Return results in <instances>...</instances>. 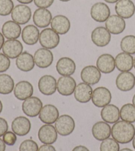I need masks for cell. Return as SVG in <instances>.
Wrapping results in <instances>:
<instances>
[{
  "label": "cell",
  "instance_id": "6da1fadb",
  "mask_svg": "<svg viewBox=\"0 0 135 151\" xmlns=\"http://www.w3.org/2000/svg\"><path fill=\"white\" fill-rule=\"evenodd\" d=\"M112 136L118 143L127 144L134 139L135 127L131 123L119 121L112 127Z\"/></svg>",
  "mask_w": 135,
  "mask_h": 151
},
{
  "label": "cell",
  "instance_id": "7a4b0ae2",
  "mask_svg": "<svg viewBox=\"0 0 135 151\" xmlns=\"http://www.w3.org/2000/svg\"><path fill=\"white\" fill-rule=\"evenodd\" d=\"M39 42L43 48L49 50L53 49L59 45L60 37L52 28H45L40 34Z\"/></svg>",
  "mask_w": 135,
  "mask_h": 151
},
{
  "label": "cell",
  "instance_id": "3957f363",
  "mask_svg": "<svg viewBox=\"0 0 135 151\" xmlns=\"http://www.w3.org/2000/svg\"><path fill=\"white\" fill-rule=\"evenodd\" d=\"M55 128L59 135L63 137L70 135L75 130V120L71 116L62 115L59 116L55 123Z\"/></svg>",
  "mask_w": 135,
  "mask_h": 151
},
{
  "label": "cell",
  "instance_id": "277c9868",
  "mask_svg": "<svg viewBox=\"0 0 135 151\" xmlns=\"http://www.w3.org/2000/svg\"><path fill=\"white\" fill-rule=\"evenodd\" d=\"M42 107V101L40 99L34 96L27 98L22 104L23 111L30 117H35L39 115Z\"/></svg>",
  "mask_w": 135,
  "mask_h": 151
},
{
  "label": "cell",
  "instance_id": "5b68a950",
  "mask_svg": "<svg viewBox=\"0 0 135 151\" xmlns=\"http://www.w3.org/2000/svg\"><path fill=\"white\" fill-rule=\"evenodd\" d=\"M112 98V93L109 90L102 86L96 88L93 90L92 101L95 106L103 108L110 104Z\"/></svg>",
  "mask_w": 135,
  "mask_h": 151
},
{
  "label": "cell",
  "instance_id": "8992f818",
  "mask_svg": "<svg viewBox=\"0 0 135 151\" xmlns=\"http://www.w3.org/2000/svg\"><path fill=\"white\" fill-rule=\"evenodd\" d=\"M31 9L28 5L24 4L16 5L11 13L13 21L18 25H25L31 20Z\"/></svg>",
  "mask_w": 135,
  "mask_h": 151
},
{
  "label": "cell",
  "instance_id": "52a82bcc",
  "mask_svg": "<svg viewBox=\"0 0 135 151\" xmlns=\"http://www.w3.org/2000/svg\"><path fill=\"white\" fill-rule=\"evenodd\" d=\"M111 11L107 4L103 2L94 4L91 7L90 15L92 19L96 22L104 23L109 17Z\"/></svg>",
  "mask_w": 135,
  "mask_h": 151
},
{
  "label": "cell",
  "instance_id": "ba28073f",
  "mask_svg": "<svg viewBox=\"0 0 135 151\" xmlns=\"http://www.w3.org/2000/svg\"><path fill=\"white\" fill-rule=\"evenodd\" d=\"M111 39V33L104 27H98L91 33L92 41L98 47H106L110 42Z\"/></svg>",
  "mask_w": 135,
  "mask_h": 151
},
{
  "label": "cell",
  "instance_id": "9c48e42d",
  "mask_svg": "<svg viewBox=\"0 0 135 151\" xmlns=\"http://www.w3.org/2000/svg\"><path fill=\"white\" fill-rule=\"evenodd\" d=\"M35 64L40 68H47L52 65L53 55L51 50L45 48L38 49L34 55Z\"/></svg>",
  "mask_w": 135,
  "mask_h": 151
},
{
  "label": "cell",
  "instance_id": "30bf717a",
  "mask_svg": "<svg viewBox=\"0 0 135 151\" xmlns=\"http://www.w3.org/2000/svg\"><path fill=\"white\" fill-rule=\"evenodd\" d=\"M76 87V81L71 76H61L57 82V90L59 94L63 96L72 95Z\"/></svg>",
  "mask_w": 135,
  "mask_h": 151
},
{
  "label": "cell",
  "instance_id": "8fae6325",
  "mask_svg": "<svg viewBox=\"0 0 135 151\" xmlns=\"http://www.w3.org/2000/svg\"><path fill=\"white\" fill-rule=\"evenodd\" d=\"M38 136L40 142L45 145H52L58 140V132L55 127L45 124L40 128Z\"/></svg>",
  "mask_w": 135,
  "mask_h": 151
},
{
  "label": "cell",
  "instance_id": "7c38bea8",
  "mask_svg": "<svg viewBox=\"0 0 135 151\" xmlns=\"http://www.w3.org/2000/svg\"><path fill=\"white\" fill-rule=\"evenodd\" d=\"M115 84L118 90L129 91L133 90L135 86V76L131 72H123L117 76Z\"/></svg>",
  "mask_w": 135,
  "mask_h": 151
},
{
  "label": "cell",
  "instance_id": "4fadbf2b",
  "mask_svg": "<svg viewBox=\"0 0 135 151\" xmlns=\"http://www.w3.org/2000/svg\"><path fill=\"white\" fill-rule=\"evenodd\" d=\"M23 46L19 40L17 39H9L5 41L3 46V53L8 58H17L23 53Z\"/></svg>",
  "mask_w": 135,
  "mask_h": 151
},
{
  "label": "cell",
  "instance_id": "5bb4252c",
  "mask_svg": "<svg viewBox=\"0 0 135 151\" xmlns=\"http://www.w3.org/2000/svg\"><path fill=\"white\" fill-rule=\"evenodd\" d=\"M80 78L83 82L89 85H95L101 79V72L96 66H86L80 72Z\"/></svg>",
  "mask_w": 135,
  "mask_h": 151
},
{
  "label": "cell",
  "instance_id": "9a60e30c",
  "mask_svg": "<svg viewBox=\"0 0 135 151\" xmlns=\"http://www.w3.org/2000/svg\"><path fill=\"white\" fill-rule=\"evenodd\" d=\"M38 86L43 95L52 96L57 90V80L52 76L44 75L40 78Z\"/></svg>",
  "mask_w": 135,
  "mask_h": 151
},
{
  "label": "cell",
  "instance_id": "2e32d148",
  "mask_svg": "<svg viewBox=\"0 0 135 151\" xmlns=\"http://www.w3.org/2000/svg\"><path fill=\"white\" fill-rule=\"evenodd\" d=\"M115 10L117 15L127 19L134 15L135 5L131 0H119L116 3Z\"/></svg>",
  "mask_w": 135,
  "mask_h": 151
},
{
  "label": "cell",
  "instance_id": "e0dca14e",
  "mask_svg": "<svg viewBox=\"0 0 135 151\" xmlns=\"http://www.w3.org/2000/svg\"><path fill=\"white\" fill-rule=\"evenodd\" d=\"M52 19V13L44 8L37 9L32 15L34 25L39 28L48 27L51 24Z\"/></svg>",
  "mask_w": 135,
  "mask_h": 151
},
{
  "label": "cell",
  "instance_id": "ac0fdd59",
  "mask_svg": "<svg viewBox=\"0 0 135 151\" xmlns=\"http://www.w3.org/2000/svg\"><path fill=\"white\" fill-rule=\"evenodd\" d=\"M106 28L111 34L119 35L126 28L125 21L117 15H110L106 21Z\"/></svg>",
  "mask_w": 135,
  "mask_h": 151
},
{
  "label": "cell",
  "instance_id": "d6986e66",
  "mask_svg": "<svg viewBox=\"0 0 135 151\" xmlns=\"http://www.w3.org/2000/svg\"><path fill=\"white\" fill-rule=\"evenodd\" d=\"M11 129L13 133L18 136H25L31 131V123L28 118L24 116H19L12 121Z\"/></svg>",
  "mask_w": 135,
  "mask_h": 151
},
{
  "label": "cell",
  "instance_id": "ffe728a7",
  "mask_svg": "<svg viewBox=\"0 0 135 151\" xmlns=\"http://www.w3.org/2000/svg\"><path fill=\"white\" fill-rule=\"evenodd\" d=\"M38 117L42 123L52 125L58 120L59 117V113L55 106L47 104L42 107Z\"/></svg>",
  "mask_w": 135,
  "mask_h": 151
},
{
  "label": "cell",
  "instance_id": "44dd1931",
  "mask_svg": "<svg viewBox=\"0 0 135 151\" xmlns=\"http://www.w3.org/2000/svg\"><path fill=\"white\" fill-rule=\"evenodd\" d=\"M56 70L62 76H71L76 70V64L71 58L62 57L57 62Z\"/></svg>",
  "mask_w": 135,
  "mask_h": 151
},
{
  "label": "cell",
  "instance_id": "7402d4cb",
  "mask_svg": "<svg viewBox=\"0 0 135 151\" xmlns=\"http://www.w3.org/2000/svg\"><path fill=\"white\" fill-rule=\"evenodd\" d=\"M14 96L18 100L25 101L27 98L32 97L34 93L33 86L28 81H21L15 85L14 88Z\"/></svg>",
  "mask_w": 135,
  "mask_h": 151
},
{
  "label": "cell",
  "instance_id": "603a6c76",
  "mask_svg": "<svg viewBox=\"0 0 135 151\" xmlns=\"http://www.w3.org/2000/svg\"><path fill=\"white\" fill-rule=\"evenodd\" d=\"M96 67L102 73H112L116 67L115 58L109 54H103L97 59Z\"/></svg>",
  "mask_w": 135,
  "mask_h": 151
},
{
  "label": "cell",
  "instance_id": "cb8c5ba5",
  "mask_svg": "<svg viewBox=\"0 0 135 151\" xmlns=\"http://www.w3.org/2000/svg\"><path fill=\"white\" fill-rule=\"evenodd\" d=\"M93 90L90 85L85 82L79 83L75 88L74 96L75 99L79 103L86 104L92 99Z\"/></svg>",
  "mask_w": 135,
  "mask_h": 151
},
{
  "label": "cell",
  "instance_id": "d4e9b609",
  "mask_svg": "<svg viewBox=\"0 0 135 151\" xmlns=\"http://www.w3.org/2000/svg\"><path fill=\"white\" fill-rule=\"evenodd\" d=\"M92 133L97 141H103L109 138L112 134V128L109 124L105 121H98L93 125Z\"/></svg>",
  "mask_w": 135,
  "mask_h": 151
},
{
  "label": "cell",
  "instance_id": "484cf974",
  "mask_svg": "<svg viewBox=\"0 0 135 151\" xmlns=\"http://www.w3.org/2000/svg\"><path fill=\"white\" fill-rule=\"evenodd\" d=\"M51 27L59 35H65L71 28V22L66 16L58 15L53 17L51 22Z\"/></svg>",
  "mask_w": 135,
  "mask_h": 151
},
{
  "label": "cell",
  "instance_id": "4316f807",
  "mask_svg": "<svg viewBox=\"0 0 135 151\" xmlns=\"http://www.w3.org/2000/svg\"><path fill=\"white\" fill-rule=\"evenodd\" d=\"M115 66L120 72H129L134 67L133 56L126 52H120L116 56Z\"/></svg>",
  "mask_w": 135,
  "mask_h": 151
},
{
  "label": "cell",
  "instance_id": "83f0119b",
  "mask_svg": "<svg viewBox=\"0 0 135 151\" xmlns=\"http://www.w3.org/2000/svg\"><path fill=\"white\" fill-rule=\"evenodd\" d=\"M40 31L36 25L25 26L22 31L21 37L23 41L27 45H34L39 40Z\"/></svg>",
  "mask_w": 135,
  "mask_h": 151
},
{
  "label": "cell",
  "instance_id": "f1b7e54d",
  "mask_svg": "<svg viewBox=\"0 0 135 151\" xmlns=\"http://www.w3.org/2000/svg\"><path fill=\"white\" fill-rule=\"evenodd\" d=\"M4 37L9 39H17L22 33L21 27L13 21H7L4 23L1 28Z\"/></svg>",
  "mask_w": 135,
  "mask_h": 151
},
{
  "label": "cell",
  "instance_id": "f546056e",
  "mask_svg": "<svg viewBox=\"0 0 135 151\" xmlns=\"http://www.w3.org/2000/svg\"><path fill=\"white\" fill-rule=\"evenodd\" d=\"M16 66L21 71L28 72L34 68V56L28 52H23L16 59Z\"/></svg>",
  "mask_w": 135,
  "mask_h": 151
},
{
  "label": "cell",
  "instance_id": "4dcf8cb0",
  "mask_svg": "<svg viewBox=\"0 0 135 151\" xmlns=\"http://www.w3.org/2000/svg\"><path fill=\"white\" fill-rule=\"evenodd\" d=\"M101 117L105 122L114 124L119 120L120 110L115 105L109 104L102 109Z\"/></svg>",
  "mask_w": 135,
  "mask_h": 151
},
{
  "label": "cell",
  "instance_id": "1f68e13d",
  "mask_svg": "<svg viewBox=\"0 0 135 151\" xmlns=\"http://www.w3.org/2000/svg\"><path fill=\"white\" fill-rule=\"evenodd\" d=\"M14 80L11 76L6 74H0V94H9L14 90Z\"/></svg>",
  "mask_w": 135,
  "mask_h": 151
},
{
  "label": "cell",
  "instance_id": "d6a6232c",
  "mask_svg": "<svg viewBox=\"0 0 135 151\" xmlns=\"http://www.w3.org/2000/svg\"><path fill=\"white\" fill-rule=\"evenodd\" d=\"M120 118L122 121L133 123L135 122V107L132 104L123 105L120 110Z\"/></svg>",
  "mask_w": 135,
  "mask_h": 151
},
{
  "label": "cell",
  "instance_id": "836d02e7",
  "mask_svg": "<svg viewBox=\"0 0 135 151\" xmlns=\"http://www.w3.org/2000/svg\"><path fill=\"white\" fill-rule=\"evenodd\" d=\"M120 47L123 52H126L129 55L135 54V36L126 35L121 40Z\"/></svg>",
  "mask_w": 135,
  "mask_h": 151
},
{
  "label": "cell",
  "instance_id": "e575fe53",
  "mask_svg": "<svg viewBox=\"0 0 135 151\" xmlns=\"http://www.w3.org/2000/svg\"><path fill=\"white\" fill-rule=\"evenodd\" d=\"M100 151H119L120 147L115 139L108 138L102 142L99 146Z\"/></svg>",
  "mask_w": 135,
  "mask_h": 151
},
{
  "label": "cell",
  "instance_id": "d590c367",
  "mask_svg": "<svg viewBox=\"0 0 135 151\" xmlns=\"http://www.w3.org/2000/svg\"><path fill=\"white\" fill-rule=\"evenodd\" d=\"M14 7L12 0H0V15L7 16L11 14Z\"/></svg>",
  "mask_w": 135,
  "mask_h": 151
},
{
  "label": "cell",
  "instance_id": "8d00e7d4",
  "mask_svg": "<svg viewBox=\"0 0 135 151\" xmlns=\"http://www.w3.org/2000/svg\"><path fill=\"white\" fill-rule=\"evenodd\" d=\"M38 145L31 139L23 141L19 146V151H38Z\"/></svg>",
  "mask_w": 135,
  "mask_h": 151
},
{
  "label": "cell",
  "instance_id": "74e56055",
  "mask_svg": "<svg viewBox=\"0 0 135 151\" xmlns=\"http://www.w3.org/2000/svg\"><path fill=\"white\" fill-rule=\"evenodd\" d=\"M3 141L8 146H13L17 141V134L12 131H7L3 136Z\"/></svg>",
  "mask_w": 135,
  "mask_h": 151
},
{
  "label": "cell",
  "instance_id": "f35d334b",
  "mask_svg": "<svg viewBox=\"0 0 135 151\" xmlns=\"http://www.w3.org/2000/svg\"><path fill=\"white\" fill-rule=\"evenodd\" d=\"M11 61L9 58L4 53H0V73L6 72L10 68Z\"/></svg>",
  "mask_w": 135,
  "mask_h": 151
},
{
  "label": "cell",
  "instance_id": "ab89813d",
  "mask_svg": "<svg viewBox=\"0 0 135 151\" xmlns=\"http://www.w3.org/2000/svg\"><path fill=\"white\" fill-rule=\"evenodd\" d=\"M54 0H34L35 5L38 8H47L51 7L53 4Z\"/></svg>",
  "mask_w": 135,
  "mask_h": 151
},
{
  "label": "cell",
  "instance_id": "60d3db41",
  "mask_svg": "<svg viewBox=\"0 0 135 151\" xmlns=\"http://www.w3.org/2000/svg\"><path fill=\"white\" fill-rule=\"evenodd\" d=\"M8 128V123L7 121L5 119L0 117V137L4 136V134L7 132Z\"/></svg>",
  "mask_w": 135,
  "mask_h": 151
},
{
  "label": "cell",
  "instance_id": "b9f144b4",
  "mask_svg": "<svg viewBox=\"0 0 135 151\" xmlns=\"http://www.w3.org/2000/svg\"><path fill=\"white\" fill-rule=\"evenodd\" d=\"M38 151H56L55 147L52 145H43L40 146Z\"/></svg>",
  "mask_w": 135,
  "mask_h": 151
},
{
  "label": "cell",
  "instance_id": "7bdbcfd3",
  "mask_svg": "<svg viewBox=\"0 0 135 151\" xmlns=\"http://www.w3.org/2000/svg\"><path fill=\"white\" fill-rule=\"evenodd\" d=\"M72 151H90L87 147L85 146H82V145H79V146L75 147Z\"/></svg>",
  "mask_w": 135,
  "mask_h": 151
},
{
  "label": "cell",
  "instance_id": "ee69618b",
  "mask_svg": "<svg viewBox=\"0 0 135 151\" xmlns=\"http://www.w3.org/2000/svg\"><path fill=\"white\" fill-rule=\"evenodd\" d=\"M4 42H5V39H4V35H3L1 33H0V50H1V48H3Z\"/></svg>",
  "mask_w": 135,
  "mask_h": 151
},
{
  "label": "cell",
  "instance_id": "f6af8a7d",
  "mask_svg": "<svg viewBox=\"0 0 135 151\" xmlns=\"http://www.w3.org/2000/svg\"><path fill=\"white\" fill-rule=\"evenodd\" d=\"M6 149V146H5V143L3 139H0V151H5Z\"/></svg>",
  "mask_w": 135,
  "mask_h": 151
},
{
  "label": "cell",
  "instance_id": "bcb514c9",
  "mask_svg": "<svg viewBox=\"0 0 135 151\" xmlns=\"http://www.w3.org/2000/svg\"><path fill=\"white\" fill-rule=\"evenodd\" d=\"M18 2L21 3V4H24V5H27V4H31L32 1H34V0H17Z\"/></svg>",
  "mask_w": 135,
  "mask_h": 151
},
{
  "label": "cell",
  "instance_id": "7dc6e473",
  "mask_svg": "<svg viewBox=\"0 0 135 151\" xmlns=\"http://www.w3.org/2000/svg\"><path fill=\"white\" fill-rule=\"evenodd\" d=\"M104 1L108 3V4H115V3H117L119 0H104Z\"/></svg>",
  "mask_w": 135,
  "mask_h": 151
},
{
  "label": "cell",
  "instance_id": "c3c4849f",
  "mask_svg": "<svg viewBox=\"0 0 135 151\" xmlns=\"http://www.w3.org/2000/svg\"><path fill=\"white\" fill-rule=\"evenodd\" d=\"M119 151H133V150L130 149H128V148H125V149H121V150H120Z\"/></svg>",
  "mask_w": 135,
  "mask_h": 151
},
{
  "label": "cell",
  "instance_id": "681fc988",
  "mask_svg": "<svg viewBox=\"0 0 135 151\" xmlns=\"http://www.w3.org/2000/svg\"><path fill=\"white\" fill-rule=\"evenodd\" d=\"M2 110H3V104L1 101L0 100V113L2 112Z\"/></svg>",
  "mask_w": 135,
  "mask_h": 151
},
{
  "label": "cell",
  "instance_id": "f907efd6",
  "mask_svg": "<svg viewBox=\"0 0 135 151\" xmlns=\"http://www.w3.org/2000/svg\"><path fill=\"white\" fill-rule=\"evenodd\" d=\"M133 148H134V150H135V136H134V139L133 140Z\"/></svg>",
  "mask_w": 135,
  "mask_h": 151
},
{
  "label": "cell",
  "instance_id": "816d5d0a",
  "mask_svg": "<svg viewBox=\"0 0 135 151\" xmlns=\"http://www.w3.org/2000/svg\"><path fill=\"white\" fill-rule=\"evenodd\" d=\"M133 104L134 105V107H135V94H134L133 98Z\"/></svg>",
  "mask_w": 135,
  "mask_h": 151
},
{
  "label": "cell",
  "instance_id": "f5cc1de1",
  "mask_svg": "<svg viewBox=\"0 0 135 151\" xmlns=\"http://www.w3.org/2000/svg\"><path fill=\"white\" fill-rule=\"evenodd\" d=\"M59 1H63V2H67V1H71V0H59Z\"/></svg>",
  "mask_w": 135,
  "mask_h": 151
},
{
  "label": "cell",
  "instance_id": "db71d44e",
  "mask_svg": "<svg viewBox=\"0 0 135 151\" xmlns=\"http://www.w3.org/2000/svg\"><path fill=\"white\" fill-rule=\"evenodd\" d=\"M134 68H135V57L134 58Z\"/></svg>",
  "mask_w": 135,
  "mask_h": 151
}]
</instances>
